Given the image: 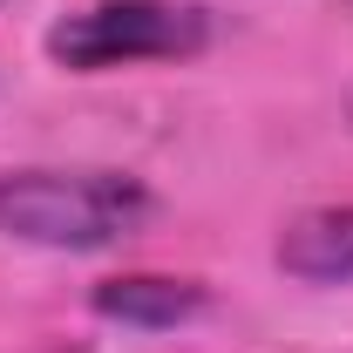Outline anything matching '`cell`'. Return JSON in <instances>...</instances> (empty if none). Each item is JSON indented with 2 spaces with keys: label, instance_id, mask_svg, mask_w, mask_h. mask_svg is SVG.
<instances>
[{
  "label": "cell",
  "instance_id": "obj_4",
  "mask_svg": "<svg viewBox=\"0 0 353 353\" xmlns=\"http://www.w3.org/2000/svg\"><path fill=\"white\" fill-rule=\"evenodd\" d=\"M272 259L299 285H353V204H312L279 231Z\"/></svg>",
  "mask_w": 353,
  "mask_h": 353
},
{
  "label": "cell",
  "instance_id": "obj_2",
  "mask_svg": "<svg viewBox=\"0 0 353 353\" xmlns=\"http://www.w3.org/2000/svg\"><path fill=\"white\" fill-rule=\"evenodd\" d=\"M48 61L68 75H109L143 61H190L211 48V14L183 0H88L41 34Z\"/></svg>",
  "mask_w": 353,
  "mask_h": 353
},
{
  "label": "cell",
  "instance_id": "obj_5",
  "mask_svg": "<svg viewBox=\"0 0 353 353\" xmlns=\"http://www.w3.org/2000/svg\"><path fill=\"white\" fill-rule=\"evenodd\" d=\"M347 7H353V0H347Z\"/></svg>",
  "mask_w": 353,
  "mask_h": 353
},
{
  "label": "cell",
  "instance_id": "obj_1",
  "mask_svg": "<svg viewBox=\"0 0 353 353\" xmlns=\"http://www.w3.org/2000/svg\"><path fill=\"white\" fill-rule=\"evenodd\" d=\"M157 218V190L130 170H0V238L34 252H109Z\"/></svg>",
  "mask_w": 353,
  "mask_h": 353
},
{
  "label": "cell",
  "instance_id": "obj_3",
  "mask_svg": "<svg viewBox=\"0 0 353 353\" xmlns=\"http://www.w3.org/2000/svg\"><path fill=\"white\" fill-rule=\"evenodd\" d=\"M88 306L116 326H136V333H170V326H183L211 306V285L176 279V272H123V279H102L88 292Z\"/></svg>",
  "mask_w": 353,
  "mask_h": 353
}]
</instances>
